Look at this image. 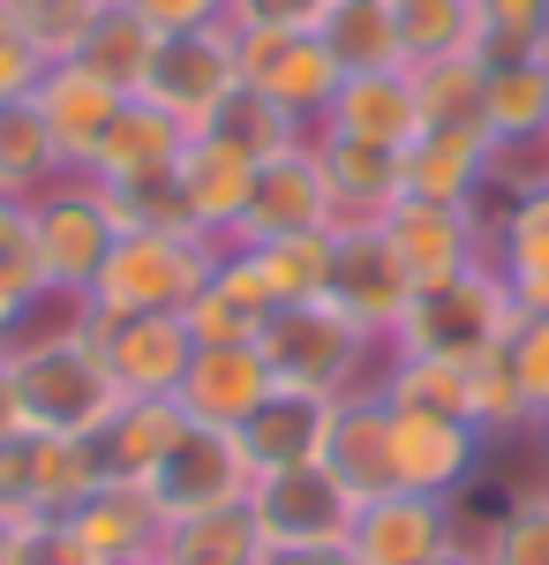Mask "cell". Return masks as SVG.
<instances>
[{"mask_svg":"<svg viewBox=\"0 0 549 565\" xmlns=\"http://www.w3.org/2000/svg\"><path fill=\"white\" fill-rule=\"evenodd\" d=\"M68 527H76V543H84L98 565L151 558V551L166 543V521H159V505L143 498V482H121V476H98V490L68 513Z\"/></svg>","mask_w":549,"mask_h":565,"instance_id":"cell-25","label":"cell"},{"mask_svg":"<svg viewBox=\"0 0 549 565\" xmlns=\"http://www.w3.org/2000/svg\"><path fill=\"white\" fill-rule=\"evenodd\" d=\"M391 15H399L407 68L444 61V53H474V0H391Z\"/></svg>","mask_w":549,"mask_h":565,"instance_id":"cell-39","label":"cell"},{"mask_svg":"<svg viewBox=\"0 0 549 565\" xmlns=\"http://www.w3.org/2000/svg\"><path fill=\"white\" fill-rule=\"evenodd\" d=\"M474 543H482V565H549V476L519 482L489 513V527H474Z\"/></svg>","mask_w":549,"mask_h":565,"instance_id":"cell-35","label":"cell"},{"mask_svg":"<svg viewBox=\"0 0 549 565\" xmlns=\"http://www.w3.org/2000/svg\"><path fill=\"white\" fill-rule=\"evenodd\" d=\"M256 565H362L354 551H271V543H256Z\"/></svg>","mask_w":549,"mask_h":565,"instance_id":"cell-47","label":"cell"},{"mask_svg":"<svg viewBox=\"0 0 549 565\" xmlns=\"http://www.w3.org/2000/svg\"><path fill=\"white\" fill-rule=\"evenodd\" d=\"M324 302H332L338 317H354L369 340H384V348H391L399 317H407V302H415V279L399 271L391 242H384V226H338L332 287H324Z\"/></svg>","mask_w":549,"mask_h":565,"instance_id":"cell-14","label":"cell"},{"mask_svg":"<svg viewBox=\"0 0 549 565\" xmlns=\"http://www.w3.org/2000/svg\"><path fill=\"white\" fill-rule=\"evenodd\" d=\"M512 287V317H549V271H535V279H505Z\"/></svg>","mask_w":549,"mask_h":565,"instance_id":"cell-49","label":"cell"},{"mask_svg":"<svg viewBox=\"0 0 549 565\" xmlns=\"http://www.w3.org/2000/svg\"><path fill=\"white\" fill-rule=\"evenodd\" d=\"M249 527L271 551H346L354 535V498L346 482L309 460V468H263L249 482Z\"/></svg>","mask_w":549,"mask_h":565,"instance_id":"cell-9","label":"cell"},{"mask_svg":"<svg viewBox=\"0 0 549 565\" xmlns=\"http://www.w3.org/2000/svg\"><path fill=\"white\" fill-rule=\"evenodd\" d=\"M39 76H45L39 39H31V31H23V15L0 0V106H8V98H31Z\"/></svg>","mask_w":549,"mask_h":565,"instance_id":"cell-44","label":"cell"},{"mask_svg":"<svg viewBox=\"0 0 549 565\" xmlns=\"http://www.w3.org/2000/svg\"><path fill=\"white\" fill-rule=\"evenodd\" d=\"M452 543H460V505L415 498V490H384L369 505H354V535H346V551L362 565H429Z\"/></svg>","mask_w":549,"mask_h":565,"instance_id":"cell-15","label":"cell"},{"mask_svg":"<svg viewBox=\"0 0 549 565\" xmlns=\"http://www.w3.org/2000/svg\"><path fill=\"white\" fill-rule=\"evenodd\" d=\"M98 445H76V437H45V430H15L0 437V521H68L98 490Z\"/></svg>","mask_w":549,"mask_h":565,"instance_id":"cell-10","label":"cell"},{"mask_svg":"<svg viewBox=\"0 0 549 565\" xmlns=\"http://www.w3.org/2000/svg\"><path fill=\"white\" fill-rule=\"evenodd\" d=\"M316 39L332 45V61L346 68V76L407 68V45H399V15H391V0H338Z\"/></svg>","mask_w":549,"mask_h":565,"instance_id":"cell-30","label":"cell"},{"mask_svg":"<svg viewBox=\"0 0 549 565\" xmlns=\"http://www.w3.org/2000/svg\"><path fill=\"white\" fill-rule=\"evenodd\" d=\"M542 445H549V423H542Z\"/></svg>","mask_w":549,"mask_h":565,"instance_id":"cell-55","label":"cell"},{"mask_svg":"<svg viewBox=\"0 0 549 565\" xmlns=\"http://www.w3.org/2000/svg\"><path fill=\"white\" fill-rule=\"evenodd\" d=\"M84 340L121 399H173L196 362V332L181 309H84Z\"/></svg>","mask_w":549,"mask_h":565,"instance_id":"cell-8","label":"cell"},{"mask_svg":"<svg viewBox=\"0 0 549 565\" xmlns=\"http://www.w3.org/2000/svg\"><path fill=\"white\" fill-rule=\"evenodd\" d=\"M519 324L512 317V287L497 264H474L460 279H437V287H415V302L399 317L391 348L384 354H452V362H474V354L505 348V332Z\"/></svg>","mask_w":549,"mask_h":565,"instance_id":"cell-5","label":"cell"},{"mask_svg":"<svg viewBox=\"0 0 549 565\" xmlns=\"http://www.w3.org/2000/svg\"><path fill=\"white\" fill-rule=\"evenodd\" d=\"M489 159H497L489 129L466 121V129H422L399 151V174H407V196H429V204H482V196H489Z\"/></svg>","mask_w":549,"mask_h":565,"instance_id":"cell-21","label":"cell"},{"mask_svg":"<svg viewBox=\"0 0 549 565\" xmlns=\"http://www.w3.org/2000/svg\"><path fill=\"white\" fill-rule=\"evenodd\" d=\"M241 90V39L234 23H204V31H173V39L151 45L143 76H136V98L159 106L181 129H212V114Z\"/></svg>","mask_w":549,"mask_h":565,"instance_id":"cell-6","label":"cell"},{"mask_svg":"<svg viewBox=\"0 0 549 565\" xmlns=\"http://www.w3.org/2000/svg\"><path fill=\"white\" fill-rule=\"evenodd\" d=\"M489 264H497L505 279L549 271V181L497 204V218H489Z\"/></svg>","mask_w":549,"mask_h":565,"instance_id":"cell-37","label":"cell"},{"mask_svg":"<svg viewBox=\"0 0 549 565\" xmlns=\"http://www.w3.org/2000/svg\"><path fill=\"white\" fill-rule=\"evenodd\" d=\"M263 271V287L279 295V302H316L324 287H332V249L338 234L332 226H316V234H279V242H241Z\"/></svg>","mask_w":549,"mask_h":565,"instance_id":"cell-34","label":"cell"},{"mask_svg":"<svg viewBox=\"0 0 549 565\" xmlns=\"http://www.w3.org/2000/svg\"><path fill=\"white\" fill-rule=\"evenodd\" d=\"M23 430V407H15V377H8V354H0V437Z\"/></svg>","mask_w":549,"mask_h":565,"instance_id":"cell-51","label":"cell"},{"mask_svg":"<svg viewBox=\"0 0 549 565\" xmlns=\"http://www.w3.org/2000/svg\"><path fill=\"white\" fill-rule=\"evenodd\" d=\"M0 565H98L68 521H23L0 535Z\"/></svg>","mask_w":549,"mask_h":565,"instance_id":"cell-43","label":"cell"},{"mask_svg":"<svg viewBox=\"0 0 549 565\" xmlns=\"http://www.w3.org/2000/svg\"><path fill=\"white\" fill-rule=\"evenodd\" d=\"M505 362L512 385H519V407H527V430L549 423V317H519L505 332Z\"/></svg>","mask_w":549,"mask_h":565,"instance_id":"cell-41","label":"cell"},{"mask_svg":"<svg viewBox=\"0 0 549 565\" xmlns=\"http://www.w3.org/2000/svg\"><path fill=\"white\" fill-rule=\"evenodd\" d=\"M489 143H549V61H505L482 84Z\"/></svg>","mask_w":549,"mask_h":565,"instance_id":"cell-29","label":"cell"},{"mask_svg":"<svg viewBox=\"0 0 549 565\" xmlns=\"http://www.w3.org/2000/svg\"><path fill=\"white\" fill-rule=\"evenodd\" d=\"M309 143H316V167H324V189H332V234L338 226H384V212L407 196L399 151L354 143V136H324V129Z\"/></svg>","mask_w":549,"mask_h":565,"instance_id":"cell-20","label":"cell"},{"mask_svg":"<svg viewBox=\"0 0 549 565\" xmlns=\"http://www.w3.org/2000/svg\"><path fill=\"white\" fill-rule=\"evenodd\" d=\"M234 39H241V90H256L279 114H294L301 129H316L338 76H346L332 61V45L316 31H234Z\"/></svg>","mask_w":549,"mask_h":565,"instance_id":"cell-12","label":"cell"},{"mask_svg":"<svg viewBox=\"0 0 549 565\" xmlns=\"http://www.w3.org/2000/svg\"><path fill=\"white\" fill-rule=\"evenodd\" d=\"M377 399L399 415H460L466 423V362H452V354H384Z\"/></svg>","mask_w":549,"mask_h":565,"instance_id":"cell-31","label":"cell"},{"mask_svg":"<svg viewBox=\"0 0 549 565\" xmlns=\"http://www.w3.org/2000/svg\"><path fill=\"white\" fill-rule=\"evenodd\" d=\"M31 106L45 114V136L61 143L68 174H84L90 151H98V136L121 121L128 90L106 84L98 68H84V61H45V76H39V90H31Z\"/></svg>","mask_w":549,"mask_h":565,"instance_id":"cell-16","label":"cell"},{"mask_svg":"<svg viewBox=\"0 0 549 565\" xmlns=\"http://www.w3.org/2000/svg\"><path fill=\"white\" fill-rule=\"evenodd\" d=\"M114 242H121V218L106 204V189L90 174H61L53 189L31 196V218H23V249L39 264V279L53 295H68V302H84L90 279H98V264L114 257Z\"/></svg>","mask_w":549,"mask_h":565,"instance_id":"cell-3","label":"cell"},{"mask_svg":"<svg viewBox=\"0 0 549 565\" xmlns=\"http://www.w3.org/2000/svg\"><path fill=\"white\" fill-rule=\"evenodd\" d=\"M407 84H415L422 129H466V121H482V84H489V68H482L474 53H444V61H415Z\"/></svg>","mask_w":549,"mask_h":565,"instance_id":"cell-33","label":"cell"},{"mask_svg":"<svg viewBox=\"0 0 549 565\" xmlns=\"http://www.w3.org/2000/svg\"><path fill=\"white\" fill-rule=\"evenodd\" d=\"M68 174V159H61V143L45 136V114L31 98H8L0 106V189L8 196H39L53 181Z\"/></svg>","mask_w":549,"mask_h":565,"instance_id":"cell-32","label":"cell"},{"mask_svg":"<svg viewBox=\"0 0 549 565\" xmlns=\"http://www.w3.org/2000/svg\"><path fill=\"white\" fill-rule=\"evenodd\" d=\"M23 324H31V302H15V295L0 287V354H8L15 340H23Z\"/></svg>","mask_w":549,"mask_h":565,"instance_id":"cell-50","label":"cell"},{"mask_svg":"<svg viewBox=\"0 0 549 565\" xmlns=\"http://www.w3.org/2000/svg\"><path fill=\"white\" fill-rule=\"evenodd\" d=\"M384 415H391V490L460 505L474 490V476H482L489 437L474 423H460V415H399V407H384Z\"/></svg>","mask_w":549,"mask_h":565,"instance_id":"cell-13","label":"cell"},{"mask_svg":"<svg viewBox=\"0 0 549 565\" xmlns=\"http://www.w3.org/2000/svg\"><path fill=\"white\" fill-rule=\"evenodd\" d=\"M279 309V295L263 287V271L241 242H226L212 264V279L196 287V302L181 309L189 317V332H196V348H256V332H263V317Z\"/></svg>","mask_w":549,"mask_h":565,"instance_id":"cell-19","label":"cell"},{"mask_svg":"<svg viewBox=\"0 0 549 565\" xmlns=\"http://www.w3.org/2000/svg\"><path fill=\"white\" fill-rule=\"evenodd\" d=\"M181 143H189V129L181 121H166L159 106H143V98H128L121 121L98 136V151H90L84 174L98 181V189H128V181H159L181 167Z\"/></svg>","mask_w":549,"mask_h":565,"instance_id":"cell-27","label":"cell"},{"mask_svg":"<svg viewBox=\"0 0 549 565\" xmlns=\"http://www.w3.org/2000/svg\"><path fill=\"white\" fill-rule=\"evenodd\" d=\"M429 565H482V543H474V535H460L452 551H437V558H429Z\"/></svg>","mask_w":549,"mask_h":565,"instance_id":"cell-53","label":"cell"},{"mask_svg":"<svg viewBox=\"0 0 549 565\" xmlns=\"http://www.w3.org/2000/svg\"><path fill=\"white\" fill-rule=\"evenodd\" d=\"M332 407L324 392H301V385H271V399L256 407L249 423H241V452H249V468H309V460H324V437H332Z\"/></svg>","mask_w":549,"mask_h":565,"instance_id":"cell-23","label":"cell"},{"mask_svg":"<svg viewBox=\"0 0 549 565\" xmlns=\"http://www.w3.org/2000/svg\"><path fill=\"white\" fill-rule=\"evenodd\" d=\"M212 129L226 136V143H241L256 167H263V159H279V151H294V143H309V129H301L294 114L263 106L256 90H234V98H226V106L212 114Z\"/></svg>","mask_w":549,"mask_h":565,"instance_id":"cell-40","label":"cell"},{"mask_svg":"<svg viewBox=\"0 0 549 565\" xmlns=\"http://www.w3.org/2000/svg\"><path fill=\"white\" fill-rule=\"evenodd\" d=\"M181 423H189L181 399H121V415L106 423V437H98V468L121 476V482H143L159 460H166V445L181 437Z\"/></svg>","mask_w":549,"mask_h":565,"instance_id":"cell-28","label":"cell"},{"mask_svg":"<svg viewBox=\"0 0 549 565\" xmlns=\"http://www.w3.org/2000/svg\"><path fill=\"white\" fill-rule=\"evenodd\" d=\"M173 181H181V204H189V218H196V234L234 242V226H241V212H249V189H256V159L249 151L226 143L218 129H196L189 143H181Z\"/></svg>","mask_w":549,"mask_h":565,"instance_id":"cell-18","label":"cell"},{"mask_svg":"<svg viewBox=\"0 0 549 565\" xmlns=\"http://www.w3.org/2000/svg\"><path fill=\"white\" fill-rule=\"evenodd\" d=\"M159 565H256V558H226V551H173V543H159Z\"/></svg>","mask_w":549,"mask_h":565,"instance_id":"cell-52","label":"cell"},{"mask_svg":"<svg viewBox=\"0 0 549 565\" xmlns=\"http://www.w3.org/2000/svg\"><path fill=\"white\" fill-rule=\"evenodd\" d=\"M23 218H31V196H8V189H0V257L23 249Z\"/></svg>","mask_w":549,"mask_h":565,"instance_id":"cell-48","label":"cell"},{"mask_svg":"<svg viewBox=\"0 0 549 565\" xmlns=\"http://www.w3.org/2000/svg\"><path fill=\"white\" fill-rule=\"evenodd\" d=\"M151 45H159V31L128 8V0H106L98 15H90L84 45H76V61L84 68H98L106 84H121L128 98H136V76H143V61H151Z\"/></svg>","mask_w":549,"mask_h":565,"instance_id":"cell-36","label":"cell"},{"mask_svg":"<svg viewBox=\"0 0 549 565\" xmlns=\"http://www.w3.org/2000/svg\"><path fill=\"white\" fill-rule=\"evenodd\" d=\"M316 226H332V189L316 167V143H294V151L256 167L249 212L234 226V242H279V234H316Z\"/></svg>","mask_w":549,"mask_h":565,"instance_id":"cell-17","label":"cell"},{"mask_svg":"<svg viewBox=\"0 0 549 565\" xmlns=\"http://www.w3.org/2000/svg\"><path fill=\"white\" fill-rule=\"evenodd\" d=\"M384 242L399 271L415 287H437V279H460L474 264H489V212L482 204H429V196H399L384 212Z\"/></svg>","mask_w":549,"mask_h":565,"instance_id":"cell-11","label":"cell"},{"mask_svg":"<svg viewBox=\"0 0 549 565\" xmlns=\"http://www.w3.org/2000/svg\"><path fill=\"white\" fill-rule=\"evenodd\" d=\"M338 0H226L234 31H324Z\"/></svg>","mask_w":549,"mask_h":565,"instance_id":"cell-45","label":"cell"},{"mask_svg":"<svg viewBox=\"0 0 549 565\" xmlns=\"http://www.w3.org/2000/svg\"><path fill=\"white\" fill-rule=\"evenodd\" d=\"M121 565H159V551H151V558H121Z\"/></svg>","mask_w":549,"mask_h":565,"instance_id":"cell-54","label":"cell"},{"mask_svg":"<svg viewBox=\"0 0 549 565\" xmlns=\"http://www.w3.org/2000/svg\"><path fill=\"white\" fill-rule=\"evenodd\" d=\"M256 354L271 362L279 385L324 392V399H346V392H369L384 370V340H369L354 317H338L324 295L316 302H279L256 332Z\"/></svg>","mask_w":549,"mask_h":565,"instance_id":"cell-2","label":"cell"},{"mask_svg":"<svg viewBox=\"0 0 549 565\" xmlns=\"http://www.w3.org/2000/svg\"><path fill=\"white\" fill-rule=\"evenodd\" d=\"M159 39H173V31H204V23H226V0H128Z\"/></svg>","mask_w":549,"mask_h":565,"instance_id":"cell-46","label":"cell"},{"mask_svg":"<svg viewBox=\"0 0 549 565\" xmlns=\"http://www.w3.org/2000/svg\"><path fill=\"white\" fill-rule=\"evenodd\" d=\"M0 535H8V521H0Z\"/></svg>","mask_w":549,"mask_h":565,"instance_id":"cell-56","label":"cell"},{"mask_svg":"<svg viewBox=\"0 0 549 565\" xmlns=\"http://www.w3.org/2000/svg\"><path fill=\"white\" fill-rule=\"evenodd\" d=\"M271 362L256 348H196V362H189V377H181V407L196 415V423H212V430H241L256 407L271 399Z\"/></svg>","mask_w":549,"mask_h":565,"instance_id":"cell-24","label":"cell"},{"mask_svg":"<svg viewBox=\"0 0 549 565\" xmlns=\"http://www.w3.org/2000/svg\"><path fill=\"white\" fill-rule=\"evenodd\" d=\"M226 242L189 234V226H136L114 242V257L98 264L84 309H189L196 287L212 279Z\"/></svg>","mask_w":549,"mask_h":565,"instance_id":"cell-4","label":"cell"},{"mask_svg":"<svg viewBox=\"0 0 549 565\" xmlns=\"http://www.w3.org/2000/svg\"><path fill=\"white\" fill-rule=\"evenodd\" d=\"M324 468L346 482L354 505H369L391 490V415H384L377 385L369 392H346L332 407V437H324Z\"/></svg>","mask_w":549,"mask_h":565,"instance_id":"cell-26","label":"cell"},{"mask_svg":"<svg viewBox=\"0 0 549 565\" xmlns=\"http://www.w3.org/2000/svg\"><path fill=\"white\" fill-rule=\"evenodd\" d=\"M15 15H23V31L39 39L45 61H76V45H84L90 15L106 8V0H8Z\"/></svg>","mask_w":549,"mask_h":565,"instance_id":"cell-42","label":"cell"},{"mask_svg":"<svg viewBox=\"0 0 549 565\" xmlns=\"http://www.w3.org/2000/svg\"><path fill=\"white\" fill-rule=\"evenodd\" d=\"M324 136H354V143H384V151H407L422 136V114H415V84L407 68H377V76H338L332 106H324ZM309 129V136H316Z\"/></svg>","mask_w":549,"mask_h":565,"instance_id":"cell-22","label":"cell"},{"mask_svg":"<svg viewBox=\"0 0 549 565\" xmlns=\"http://www.w3.org/2000/svg\"><path fill=\"white\" fill-rule=\"evenodd\" d=\"M249 452L234 430H212V423H181V437L166 445V460L143 476V498L159 505V521L181 527V521H204V513H241L249 505Z\"/></svg>","mask_w":549,"mask_h":565,"instance_id":"cell-7","label":"cell"},{"mask_svg":"<svg viewBox=\"0 0 549 565\" xmlns=\"http://www.w3.org/2000/svg\"><path fill=\"white\" fill-rule=\"evenodd\" d=\"M8 377H15L23 430L98 445L106 423L121 415V385L106 377V362H98L90 340H84V302L68 309L61 324H45V309H31L23 340L8 348Z\"/></svg>","mask_w":549,"mask_h":565,"instance_id":"cell-1","label":"cell"},{"mask_svg":"<svg viewBox=\"0 0 549 565\" xmlns=\"http://www.w3.org/2000/svg\"><path fill=\"white\" fill-rule=\"evenodd\" d=\"M549 45V0H474V61H542Z\"/></svg>","mask_w":549,"mask_h":565,"instance_id":"cell-38","label":"cell"}]
</instances>
